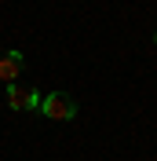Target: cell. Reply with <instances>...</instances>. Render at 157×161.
I'll use <instances>...</instances> for the list:
<instances>
[{"label":"cell","mask_w":157,"mask_h":161,"mask_svg":"<svg viewBox=\"0 0 157 161\" xmlns=\"http://www.w3.org/2000/svg\"><path fill=\"white\" fill-rule=\"evenodd\" d=\"M40 114L48 121H73L77 117V99L69 92H51V95L40 99Z\"/></svg>","instance_id":"obj_1"},{"label":"cell","mask_w":157,"mask_h":161,"mask_svg":"<svg viewBox=\"0 0 157 161\" xmlns=\"http://www.w3.org/2000/svg\"><path fill=\"white\" fill-rule=\"evenodd\" d=\"M40 95L37 88H19V84H8V103L11 110H40Z\"/></svg>","instance_id":"obj_2"},{"label":"cell","mask_w":157,"mask_h":161,"mask_svg":"<svg viewBox=\"0 0 157 161\" xmlns=\"http://www.w3.org/2000/svg\"><path fill=\"white\" fill-rule=\"evenodd\" d=\"M22 66H26L22 51H4V55H0V80H4V84H15L19 73H22Z\"/></svg>","instance_id":"obj_3"},{"label":"cell","mask_w":157,"mask_h":161,"mask_svg":"<svg viewBox=\"0 0 157 161\" xmlns=\"http://www.w3.org/2000/svg\"><path fill=\"white\" fill-rule=\"evenodd\" d=\"M154 44H157V30H154Z\"/></svg>","instance_id":"obj_4"}]
</instances>
